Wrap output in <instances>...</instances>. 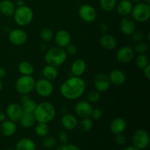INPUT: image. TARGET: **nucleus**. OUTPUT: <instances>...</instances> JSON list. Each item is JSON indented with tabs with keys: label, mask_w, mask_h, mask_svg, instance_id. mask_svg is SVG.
<instances>
[{
	"label": "nucleus",
	"mask_w": 150,
	"mask_h": 150,
	"mask_svg": "<svg viewBox=\"0 0 150 150\" xmlns=\"http://www.w3.org/2000/svg\"><path fill=\"white\" fill-rule=\"evenodd\" d=\"M144 2L146 3V4H150V0H144Z\"/></svg>",
	"instance_id": "obj_52"
},
{
	"label": "nucleus",
	"mask_w": 150,
	"mask_h": 150,
	"mask_svg": "<svg viewBox=\"0 0 150 150\" xmlns=\"http://www.w3.org/2000/svg\"><path fill=\"white\" fill-rule=\"evenodd\" d=\"M143 73H144V76H145L146 79L149 80L150 79V64H149L147 66L144 67L143 69Z\"/></svg>",
	"instance_id": "obj_45"
},
{
	"label": "nucleus",
	"mask_w": 150,
	"mask_h": 150,
	"mask_svg": "<svg viewBox=\"0 0 150 150\" xmlns=\"http://www.w3.org/2000/svg\"><path fill=\"white\" fill-rule=\"evenodd\" d=\"M127 142V138L122 133H120V134L116 135L115 137V142L117 144L120 145V146H122L125 145Z\"/></svg>",
	"instance_id": "obj_41"
},
{
	"label": "nucleus",
	"mask_w": 150,
	"mask_h": 150,
	"mask_svg": "<svg viewBox=\"0 0 150 150\" xmlns=\"http://www.w3.org/2000/svg\"><path fill=\"white\" fill-rule=\"evenodd\" d=\"M117 1H122V0H117Z\"/></svg>",
	"instance_id": "obj_55"
},
{
	"label": "nucleus",
	"mask_w": 150,
	"mask_h": 150,
	"mask_svg": "<svg viewBox=\"0 0 150 150\" xmlns=\"http://www.w3.org/2000/svg\"><path fill=\"white\" fill-rule=\"evenodd\" d=\"M14 21L18 26H26L30 24L34 18L33 10L26 5L18 7L13 14Z\"/></svg>",
	"instance_id": "obj_4"
},
{
	"label": "nucleus",
	"mask_w": 150,
	"mask_h": 150,
	"mask_svg": "<svg viewBox=\"0 0 150 150\" xmlns=\"http://www.w3.org/2000/svg\"><path fill=\"white\" fill-rule=\"evenodd\" d=\"M132 35H133V40L136 42H142V41H144V32L141 30H136Z\"/></svg>",
	"instance_id": "obj_38"
},
{
	"label": "nucleus",
	"mask_w": 150,
	"mask_h": 150,
	"mask_svg": "<svg viewBox=\"0 0 150 150\" xmlns=\"http://www.w3.org/2000/svg\"><path fill=\"white\" fill-rule=\"evenodd\" d=\"M61 124L64 129L72 130L76 129L79 125L77 117L72 114L65 113L61 118Z\"/></svg>",
	"instance_id": "obj_17"
},
{
	"label": "nucleus",
	"mask_w": 150,
	"mask_h": 150,
	"mask_svg": "<svg viewBox=\"0 0 150 150\" xmlns=\"http://www.w3.org/2000/svg\"><path fill=\"white\" fill-rule=\"evenodd\" d=\"M123 150H140V149H139L138 148L135 147L134 146H127V147L125 148Z\"/></svg>",
	"instance_id": "obj_49"
},
{
	"label": "nucleus",
	"mask_w": 150,
	"mask_h": 150,
	"mask_svg": "<svg viewBox=\"0 0 150 150\" xmlns=\"http://www.w3.org/2000/svg\"><path fill=\"white\" fill-rule=\"evenodd\" d=\"M65 48H66L65 51L66 52H67V54H70V55H75L78 51V48L77 47H76V45H73V44H71V43H70V45H67Z\"/></svg>",
	"instance_id": "obj_43"
},
{
	"label": "nucleus",
	"mask_w": 150,
	"mask_h": 150,
	"mask_svg": "<svg viewBox=\"0 0 150 150\" xmlns=\"http://www.w3.org/2000/svg\"><path fill=\"white\" fill-rule=\"evenodd\" d=\"M54 89V85L51 83V81L47 80L44 78L35 81V90L40 96L48 98L52 95Z\"/></svg>",
	"instance_id": "obj_8"
},
{
	"label": "nucleus",
	"mask_w": 150,
	"mask_h": 150,
	"mask_svg": "<svg viewBox=\"0 0 150 150\" xmlns=\"http://www.w3.org/2000/svg\"><path fill=\"white\" fill-rule=\"evenodd\" d=\"M7 75V70L5 68L2 67H0V79H4Z\"/></svg>",
	"instance_id": "obj_46"
},
{
	"label": "nucleus",
	"mask_w": 150,
	"mask_h": 150,
	"mask_svg": "<svg viewBox=\"0 0 150 150\" xmlns=\"http://www.w3.org/2000/svg\"><path fill=\"white\" fill-rule=\"evenodd\" d=\"M16 5H17V7H21V6L25 5L24 1H23V0H18V1H16Z\"/></svg>",
	"instance_id": "obj_48"
},
{
	"label": "nucleus",
	"mask_w": 150,
	"mask_h": 150,
	"mask_svg": "<svg viewBox=\"0 0 150 150\" xmlns=\"http://www.w3.org/2000/svg\"><path fill=\"white\" fill-rule=\"evenodd\" d=\"M42 74L44 79L51 81L54 80L57 78V76H58V70H57L56 67L47 64L42 68Z\"/></svg>",
	"instance_id": "obj_28"
},
{
	"label": "nucleus",
	"mask_w": 150,
	"mask_h": 150,
	"mask_svg": "<svg viewBox=\"0 0 150 150\" xmlns=\"http://www.w3.org/2000/svg\"><path fill=\"white\" fill-rule=\"evenodd\" d=\"M21 107L24 113H34L37 107V103L29 98V95H21L20 98Z\"/></svg>",
	"instance_id": "obj_22"
},
{
	"label": "nucleus",
	"mask_w": 150,
	"mask_h": 150,
	"mask_svg": "<svg viewBox=\"0 0 150 150\" xmlns=\"http://www.w3.org/2000/svg\"><path fill=\"white\" fill-rule=\"evenodd\" d=\"M130 14L134 21L144 23L149 19L150 6L144 2H139L133 6Z\"/></svg>",
	"instance_id": "obj_6"
},
{
	"label": "nucleus",
	"mask_w": 150,
	"mask_h": 150,
	"mask_svg": "<svg viewBox=\"0 0 150 150\" xmlns=\"http://www.w3.org/2000/svg\"><path fill=\"white\" fill-rule=\"evenodd\" d=\"M94 85L95 89L100 92H105L109 89L111 86L108 75L105 73H100L95 77L94 79Z\"/></svg>",
	"instance_id": "obj_11"
},
{
	"label": "nucleus",
	"mask_w": 150,
	"mask_h": 150,
	"mask_svg": "<svg viewBox=\"0 0 150 150\" xmlns=\"http://www.w3.org/2000/svg\"><path fill=\"white\" fill-rule=\"evenodd\" d=\"M100 7L103 11L111 12L114 10L117 4V0H99Z\"/></svg>",
	"instance_id": "obj_31"
},
{
	"label": "nucleus",
	"mask_w": 150,
	"mask_h": 150,
	"mask_svg": "<svg viewBox=\"0 0 150 150\" xmlns=\"http://www.w3.org/2000/svg\"><path fill=\"white\" fill-rule=\"evenodd\" d=\"M134 51L136 53L139 54H146L149 51V45L146 43V42H137V44L135 46Z\"/></svg>",
	"instance_id": "obj_36"
},
{
	"label": "nucleus",
	"mask_w": 150,
	"mask_h": 150,
	"mask_svg": "<svg viewBox=\"0 0 150 150\" xmlns=\"http://www.w3.org/2000/svg\"><path fill=\"white\" fill-rule=\"evenodd\" d=\"M40 37L41 40L44 42H51L53 40L54 37V33L50 28H43L40 32Z\"/></svg>",
	"instance_id": "obj_33"
},
{
	"label": "nucleus",
	"mask_w": 150,
	"mask_h": 150,
	"mask_svg": "<svg viewBox=\"0 0 150 150\" xmlns=\"http://www.w3.org/2000/svg\"><path fill=\"white\" fill-rule=\"evenodd\" d=\"M3 87H4V85H3V82L1 81V79H0V92L2 91Z\"/></svg>",
	"instance_id": "obj_50"
},
{
	"label": "nucleus",
	"mask_w": 150,
	"mask_h": 150,
	"mask_svg": "<svg viewBox=\"0 0 150 150\" xmlns=\"http://www.w3.org/2000/svg\"><path fill=\"white\" fill-rule=\"evenodd\" d=\"M78 125L83 132H89L92 128L93 123L90 117H87V118H82Z\"/></svg>",
	"instance_id": "obj_34"
},
{
	"label": "nucleus",
	"mask_w": 150,
	"mask_h": 150,
	"mask_svg": "<svg viewBox=\"0 0 150 150\" xmlns=\"http://www.w3.org/2000/svg\"><path fill=\"white\" fill-rule=\"evenodd\" d=\"M103 113L100 109L99 108H92V113H91V117L94 119V120H100L102 117Z\"/></svg>",
	"instance_id": "obj_42"
},
{
	"label": "nucleus",
	"mask_w": 150,
	"mask_h": 150,
	"mask_svg": "<svg viewBox=\"0 0 150 150\" xmlns=\"http://www.w3.org/2000/svg\"><path fill=\"white\" fill-rule=\"evenodd\" d=\"M58 140L62 144H67L69 140V136L67 132L64 131V130L60 131L58 134Z\"/></svg>",
	"instance_id": "obj_39"
},
{
	"label": "nucleus",
	"mask_w": 150,
	"mask_h": 150,
	"mask_svg": "<svg viewBox=\"0 0 150 150\" xmlns=\"http://www.w3.org/2000/svg\"><path fill=\"white\" fill-rule=\"evenodd\" d=\"M92 107L90 103L86 100H80L76 104L75 112L76 115L80 118H87L91 117V113Z\"/></svg>",
	"instance_id": "obj_14"
},
{
	"label": "nucleus",
	"mask_w": 150,
	"mask_h": 150,
	"mask_svg": "<svg viewBox=\"0 0 150 150\" xmlns=\"http://www.w3.org/2000/svg\"><path fill=\"white\" fill-rule=\"evenodd\" d=\"M101 95L100 92L95 90L90 91L89 93L87 94V100L89 103H97L100 100Z\"/></svg>",
	"instance_id": "obj_37"
},
{
	"label": "nucleus",
	"mask_w": 150,
	"mask_h": 150,
	"mask_svg": "<svg viewBox=\"0 0 150 150\" xmlns=\"http://www.w3.org/2000/svg\"><path fill=\"white\" fill-rule=\"evenodd\" d=\"M67 57V54L64 48L57 45L51 47L46 51L44 59L47 64L57 67L65 62Z\"/></svg>",
	"instance_id": "obj_3"
},
{
	"label": "nucleus",
	"mask_w": 150,
	"mask_h": 150,
	"mask_svg": "<svg viewBox=\"0 0 150 150\" xmlns=\"http://www.w3.org/2000/svg\"><path fill=\"white\" fill-rule=\"evenodd\" d=\"M108 78L111 83L115 86H121L126 81L125 73L119 69H114L111 70L110 74L108 75Z\"/></svg>",
	"instance_id": "obj_18"
},
{
	"label": "nucleus",
	"mask_w": 150,
	"mask_h": 150,
	"mask_svg": "<svg viewBox=\"0 0 150 150\" xmlns=\"http://www.w3.org/2000/svg\"><path fill=\"white\" fill-rule=\"evenodd\" d=\"M120 31L125 35H132L133 32L136 30V25L133 18L127 17H123L120 23Z\"/></svg>",
	"instance_id": "obj_16"
},
{
	"label": "nucleus",
	"mask_w": 150,
	"mask_h": 150,
	"mask_svg": "<svg viewBox=\"0 0 150 150\" xmlns=\"http://www.w3.org/2000/svg\"><path fill=\"white\" fill-rule=\"evenodd\" d=\"M133 2L130 0H122L120 1L118 4H117V11L120 16L122 17H127L131 13L133 9Z\"/></svg>",
	"instance_id": "obj_24"
},
{
	"label": "nucleus",
	"mask_w": 150,
	"mask_h": 150,
	"mask_svg": "<svg viewBox=\"0 0 150 150\" xmlns=\"http://www.w3.org/2000/svg\"><path fill=\"white\" fill-rule=\"evenodd\" d=\"M6 120V114L5 113L3 112L2 111L0 110V122H2Z\"/></svg>",
	"instance_id": "obj_47"
},
{
	"label": "nucleus",
	"mask_w": 150,
	"mask_h": 150,
	"mask_svg": "<svg viewBox=\"0 0 150 150\" xmlns=\"http://www.w3.org/2000/svg\"><path fill=\"white\" fill-rule=\"evenodd\" d=\"M100 31L101 32L102 34H106L108 33V26L106 23L105 22H103L100 24Z\"/></svg>",
	"instance_id": "obj_44"
},
{
	"label": "nucleus",
	"mask_w": 150,
	"mask_h": 150,
	"mask_svg": "<svg viewBox=\"0 0 150 150\" xmlns=\"http://www.w3.org/2000/svg\"><path fill=\"white\" fill-rule=\"evenodd\" d=\"M6 150H16V149H13V148H8V149H7Z\"/></svg>",
	"instance_id": "obj_54"
},
{
	"label": "nucleus",
	"mask_w": 150,
	"mask_h": 150,
	"mask_svg": "<svg viewBox=\"0 0 150 150\" xmlns=\"http://www.w3.org/2000/svg\"><path fill=\"white\" fill-rule=\"evenodd\" d=\"M127 127V122L125 120L121 117H117L111 122L110 124V130L111 133L114 135L123 133Z\"/></svg>",
	"instance_id": "obj_19"
},
{
	"label": "nucleus",
	"mask_w": 150,
	"mask_h": 150,
	"mask_svg": "<svg viewBox=\"0 0 150 150\" xmlns=\"http://www.w3.org/2000/svg\"><path fill=\"white\" fill-rule=\"evenodd\" d=\"M133 146L139 149H145L149 144V133L144 129H138L132 136Z\"/></svg>",
	"instance_id": "obj_7"
},
{
	"label": "nucleus",
	"mask_w": 150,
	"mask_h": 150,
	"mask_svg": "<svg viewBox=\"0 0 150 150\" xmlns=\"http://www.w3.org/2000/svg\"><path fill=\"white\" fill-rule=\"evenodd\" d=\"M8 39L13 45L18 46L26 43L28 40V35L23 29H15L10 31L8 33Z\"/></svg>",
	"instance_id": "obj_9"
},
{
	"label": "nucleus",
	"mask_w": 150,
	"mask_h": 150,
	"mask_svg": "<svg viewBox=\"0 0 150 150\" xmlns=\"http://www.w3.org/2000/svg\"><path fill=\"white\" fill-rule=\"evenodd\" d=\"M86 70V62L81 59H77L75 60L71 64L70 70L71 73L73 76H77L81 77L83 76Z\"/></svg>",
	"instance_id": "obj_21"
},
{
	"label": "nucleus",
	"mask_w": 150,
	"mask_h": 150,
	"mask_svg": "<svg viewBox=\"0 0 150 150\" xmlns=\"http://www.w3.org/2000/svg\"><path fill=\"white\" fill-rule=\"evenodd\" d=\"M135 51L131 47L122 46L117 51V59L120 63L127 64L133 59Z\"/></svg>",
	"instance_id": "obj_13"
},
{
	"label": "nucleus",
	"mask_w": 150,
	"mask_h": 150,
	"mask_svg": "<svg viewBox=\"0 0 150 150\" xmlns=\"http://www.w3.org/2000/svg\"><path fill=\"white\" fill-rule=\"evenodd\" d=\"M54 39L57 46L65 48L67 45L71 43L72 38L68 31L62 29L54 35Z\"/></svg>",
	"instance_id": "obj_15"
},
{
	"label": "nucleus",
	"mask_w": 150,
	"mask_h": 150,
	"mask_svg": "<svg viewBox=\"0 0 150 150\" xmlns=\"http://www.w3.org/2000/svg\"><path fill=\"white\" fill-rule=\"evenodd\" d=\"M59 90L64 98L74 100L83 95L86 90V83L81 77L73 76L62 83Z\"/></svg>",
	"instance_id": "obj_1"
},
{
	"label": "nucleus",
	"mask_w": 150,
	"mask_h": 150,
	"mask_svg": "<svg viewBox=\"0 0 150 150\" xmlns=\"http://www.w3.org/2000/svg\"><path fill=\"white\" fill-rule=\"evenodd\" d=\"M20 125L25 129L33 127L36 125L37 121L33 113H24L19 120Z\"/></svg>",
	"instance_id": "obj_26"
},
{
	"label": "nucleus",
	"mask_w": 150,
	"mask_h": 150,
	"mask_svg": "<svg viewBox=\"0 0 150 150\" xmlns=\"http://www.w3.org/2000/svg\"><path fill=\"white\" fill-rule=\"evenodd\" d=\"M79 16L84 22L91 23L96 19L97 11L95 7L90 4H83L79 9Z\"/></svg>",
	"instance_id": "obj_10"
},
{
	"label": "nucleus",
	"mask_w": 150,
	"mask_h": 150,
	"mask_svg": "<svg viewBox=\"0 0 150 150\" xmlns=\"http://www.w3.org/2000/svg\"><path fill=\"white\" fill-rule=\"evenodd\" d=\"M18 71L23 76H32L34 72V66L28 61H23L18 64Z\"/></svg>",
	"instance_id": "obj_29"
},
{
	"label": "nucleus",
	"mask_w": 150,
	"mask_h": 150,
	"mask_svg": "<svg viewBox=\"0 0 150 150\" xmlns=\"http://www.w3.org/2000/svg\"><path fill=\"white\" fill-rule=\"evenodd\" d=\"M16 9V4L11 0H2L0 1V13L5 17L13 16Z\"/></svg>",
	"instance_id": "obj_25"
},
{
	"label": "nucleus",
	"mask_w": 150,
	"mask_h": 150,
	"mask_svg": "<svg viewBox=\"0 0 150 150\" xmlns=\"http://www.w3.org/2000/svg\"><path fill=\"white\" fill-rule=\"evenodd\" d=\"M41 144L44 147L47 148V149H52V148L57 146V139L54 136H48L47 135V136L42 137Z\"/></svg>",
	"instance_id": "obj_32"
},
{
	"label": "nucleus",
	"mask_w": 150,
	"mask_h": 150,
	"mask_svg": "<svg viewBox=\"0 0 150 150\" xmlns=\"http://www.w3.org/2000/svg\"><path fill=\"white\" fill-rule=\"evenodd\" d=\"M55 150H79V147L73 144H64L58 146Z\"/></svg>",
	"instance_id": "obj_40"
},
{
	"label": "nucleus",
	"mask_w": 150,
	"mask_h": 150,
	"mask_svg": "<svg viewBox=\"0 0 150 150\" xmlns=\"http://www.w3.org/2000/svg\"><path fill=\"white\" fill-rule=\"evenodd\" d=\"M136 66L141 70H143L146 66H147L149 63V58L146 56V54H139L138 57H136Z\"/></svg>",
	"instance_id": "obj_35"
},
{
	"label": "nucleus",
	"mask_w": 150,
	"mask_h": 150,
	"mask_svg": "<svg viewBox=\"0 0 150 150\" xmlns=\"http://www.w3.org/2000/svg\"><path fill=\"white\" fill-rule=\"evenodd\" d=\"M100 44L106 50H114L117 45V40L113 35L110 34H103L100 38Z\"/></svg>",
	"instance_id": "obj_20"
},
{
	"label": "nucleus",
	"mask_w": 150,
	"mask_h": 150,
	"mask_svg": "<svg viewBox=\"0 0 150 150\" xmlns=\"http://www.w3.org/2000/svg\"><path fill=\"white\" fill-rule=\"evenodd\" d=\"M1 133L6 137L13 136L16 133L17 130V125L15 122L11 121L10 120H4L1 122Z\"/></svg>",
	"instance_id": "obj_23"
},
{
	"label": "nucleus",
	"mask_w": 150,
	"mask_h": 150,
	"mask_svg": "<svg viewBox=\"0 0 150 150\" xmlns=\"http://www.w3.org/2000/svg\"><path fill=\"white\" fill-rule=\"evenodd\" d=\"M130 1H132V2H134V3H136V4H137V3L140 2L142 0H130Z\"/></svg>",
	"instance_id": "obj_51"
},
{
	"label": "nucleus",
	"mask_w": 150,
	"mask_h": 150,
	"mask_svg": "<svg viewBox=\"0 0 150 150\" xmlns=\"http://www.w3.org/2000/svg\"><path fill=\"white\" fill-rule=\"evenodd\" d=\"M23 114V111L20 104L17 103H12L9 104L6 109V117L11 121L19 122L21 117Z\"/></svg>",
	"instance_id": "obj_12"
},
{
	"label": "nucleus",
	"mask_w": 150,
	"mask_h": 150,
	"mask_svg": "<svg viewBox=\"0 0 150 150\" xmlns=\"http://www.w3.org/2000/svg\"><path fill=\"white\" fill-rule=\"evenodd\" d=\"M149 35H150V33H149V32H148V34H147V41H148V42H149V41H150Z\"/></svg>",
	"instance_id": "obj_53"
},
{
	"label": "nucleus",
	"mask_w": 150,
	"mask_h": 150,
	"mask_svg": "<svg viewBox=\"0 0 150 150\" xmlns=\"http://www.w3.org/2000/svg\"><path fill=\"white\" fill-rule=\"evenodd\" d=\"M36 145L33 140L29 138L19 139L16 144V150H35Z\"/></svg>",
	"instance_id": "obj_27"
},
{
	"label": "nucleus",
	"mask_w": 150,
	"mask_h": 150,
	"mask_svg": "<svg viewBox=\"0 0 150 150\" xmlns=\"http://www.w3.org/2000/svg\"><path fill=\"white\" fill-rule=\"evenodd\" d=\"M35 133L40 137L42 138L47 136L49 133V127L48 125V123L38 122L35 125Z\"/></svg>",
	"instance_id": "obj_30"
},
{
	"label": "nucleus",
	"mask_w": 150,
	"mask_h": 150,
	"mask_svg": "<svg viewBox=\"0 0 150 150\" xmlns=\"http://www.w3.org/2000/svg\"><path fill=\"white\" fill-rule=\"evenodd\" d=\"M33 114L37 122L49 123L55 117L56 109L51 103L43 101L37 105Z\"/></svg>",
	"instance_id": "obj_2"
},
{
	"label": "nucleus",
	"mask_w": 150,
	"mask_h": 150,
	"mask_svg": "<svg viewBox=\"0 0 150 150\" xmlns=\"http://www.w3.org/2000/svg\"><path fill=\"white\" fill-rule=\"evenodd\" d=\"M35 79L32 76H21L17 79L15 88L20 95H29L35 90Z\"/></svg>",
	"instance_id": "obj_5"
}]
</instances>
